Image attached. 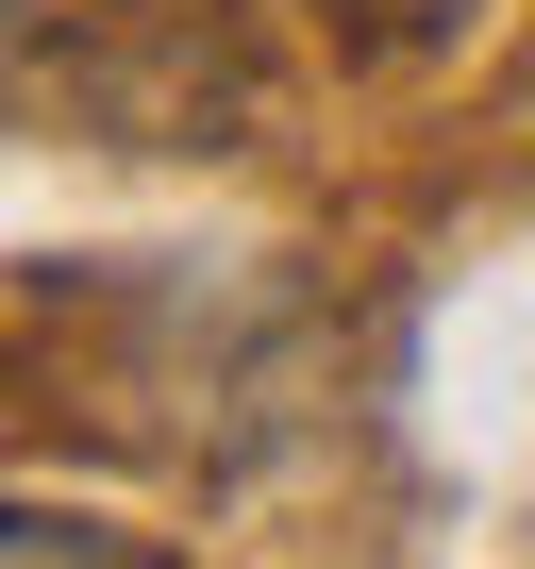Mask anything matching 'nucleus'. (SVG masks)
<instances>
[{"label":"nucleus","mask_w":535,"mask_h":569,"mask_svg":"<svg viewBox=\"0 0 535 569\" xmlns=\"http://www.w3.org/2000/svg\"><path fill=\"white\" fill-rule=\"evenodd\" d=\"M335 34H369V51H418V34H452V0H319Z\"/></svg>","instance_id":"2"},{"label":"nucleus","mask_w":535,"mask_h":569,"mask_svg":"<svg viewBox=\"0 0 535 569\" xmlns=\"http://www.w3.org/2000/svg\"><path fill=\"white\" fill-rule=\"evenodd\" d=\"M0 569H134V536H101L68 502H18V519H0Z\"/></svg>","instance_id":"1"}]
</instances>
